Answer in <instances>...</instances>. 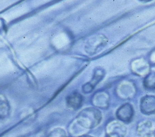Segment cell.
<instances>
[{"label": "cell", "mask_w": 155, "mask_h": 137, "mask_svg": "<svg viewBox=\"0 0 155 137\" xmlns=\"http://www.w3.org/2000/svg\"><path fill=\"white\" fill-rule=\"evenodd\" d=\"M101 120L102 114L99 109L94 107H87L78 113L76 122L81 127L90 129L98 125Z\"/></svg>", "instance_id": "6da1fadb"}, {"label": "cell", "mask_w": 155, "mask_h": 137, "mask_svg": "<svg viewBox=\"0 0 155 137\" xmlns=\"http://www.w3.org/2000/svg\"><path fill=\"white\" fill-rule=\"evenodd\" d=\"M107 38L102 34L91 36L85 45V52L90 55H93L102 50L107 44Z\"/></svg>", "instance_id": "7a4b0ae2"}, {"label": "cell", "mask_w": 155, "mask_h": 137, "mask_svg": "<svg viewBox=\"0 0 155 137\" xmlns=\"http://www.w3.org/2000/svg\"><path fill=\"white\" fill-rule=\"evenodd\" d=\"M106 136L109 137H124L127 133V128L124 124L119 121H112L106 127Z\"/></svg>", "instance_id": "3957f363"}, {"label": "cell", "mask_w": 155, "mask_h": 137, "mask_svg": "<svg viewBox=\"0 0 155 137\" xmlns=\"http://www.w3.org/2000/svg\"><path fill=\"white\" fill-rule=\"evenodd\" d=\"M133 115V107L132 105L129 103H125L120 106L116 112L117 118L125 123H129L131 122Z\"/></svg>", "instance_id": "277c9868"}, {"label": "cell", "mask_w": 155, "mask_h": 137, "mask_svg": "<svg viewBox=\"0 0 155 137\" xmlns=\"http://www.w3.org/2000/svg\"><path fill=\"white\" fill-rule=\"evenodd\" d=\"M140 112L145 115L155 113V96L146 95L143 96L140 101Z\"/></svg>", "instance_id": "5b68a950"}, {"label": "cell", "mask_w": 155, "mask_h": 137, "mask_svg": "<svg viewBox=\"0 0 155 137\" xmlns=\"http://www.w3.org/2000/svg\"><path fill=\"white\" fill-rule=\"evenodd\" d=\"M104 71L103 69L101 68H98L94 72L93 76L91 79V80L85 84V85H83L82 87V90L85 93H88L91 92L94 87L96 86V85L101 81V80L103 78L104 76Z\"/></svg>", "instance_id": "8992f818"}, {"label": "cell", "mask_w": 155, "mask_h": 137, "mask_svg": "<svg viewBox=\"0 0 155 137\" xmlns=\"http://www.w3.org/2000/svg\"><path fill=\"white\" fill-rule=\"evenodd\" d=\"M117 95L122 99L132 98L135 93V88L133 84L125 82L120 84L117 89Z\"/></svg>", "instance_id": "52a82bcc"}, {"label": "cell", "mask_w": 155, "mask_h": 137, "mask_svg": "<svg viewBox=\"0 0 155 137\" xmlns=\"http://www.w3.org/2000/svg\"><path fill=\"white\" fill-rule=\"evenodd\" d=\"M110 96L105 92H99L95 93L92 98L93 104L98 108L106 109L109 104Z\"/></svg>", "instance_id": "ba28073f"}, {"label": "cell", "mask_w": 155, "mask_h": 137, "mask_svg": "<svg viewBox=\"0 0 155 137\" xmlns=\"http://www.w3.org/2000/svg\"><path fill=\"white\" fill-rule=\"evenodd\" d=\"M137 131L142 137H155V130H153L152 122L149 121L140 122L137 125Z\"/></svg>", "instance_id": "9c48e42d"}, {"label": "cell", "mask_w": 155, "mask_h": 137, "mask_svg": "<svg viewBox=\"0 0 155 137\" xmlns=\"http://www.w3.org/2000/svg\"><path fill=\"white\" fill-rule=\"evenodd\" d=\"M83 102L82 96L78 93L73 92L66 98V104L68 108L76 110L81 107Z\"/></svg>", "instance_id": "30bf717a"}, {"label": "cell", "mask_w": 155, "mask_h": 137, "mask_svg": "<svg viewBox=\"0 0 155 137\" xmlns=\"http://www.w3.org/2000/svg\"><path fill=\"white\" fill-rule=\"evenodd\" d=\"M10 112V106L7 99L0 94V120H3L8 117Z\"/></svg>", "instance_id": "8fae6325"}, {"label": "cell", "mask_w": 155, "mask_h": 137, "mask_svg": "<svg viewBox=\"0 0 155 137\" xmlns=\"http://www.w3.org/2000/svg\"><path fill=\"white\" fill-rule=\"evenodd\" d=\"M144 87L148 90L155 89V72L149 73L143 80Z\"/></svg>", "instance_id": "7c38bea8"}, {"label": "cell", "mask_w": 155, "mask_h": 137, "mask_svg": "<svg viewBox=\"0 0 155 137\" xmlns=\"http://www.w3.org/2000/svg\"><path fill=\"white\" fill-rule=\"evenodd\" d=\"M47 137H67V134L63 129L58 127L52 130Z\"/></svg>", "instance_id": "4fadbf2b"}, {"label": "cell", "mask_w": 155, "mask_h": 137, "mask_svg": "<svg viewBox=\"0 0 155 137\" xmlns=\"http://www.w3.org/2000/svg\"><path fill=\"white\" fill-rule=\"evenodd\" d=\"M79 137H93L91 136H90V135H81Z\"/></svg>", "instance_id": "5bb4252c"}, {"label": "cell", "mask_w": 155, "mask_h": 137, "mask_svg": "<svg viewBox=\"0 0 155 137\" xmlns=\"http://www.w3.org/2000/svg\"><path fill=\"white\" fill-rule=\"evenodd\" d=\"M106 137H109V136H106Z\"/></svg>", "instance_id": "9a60e30c"}]
</instances>
